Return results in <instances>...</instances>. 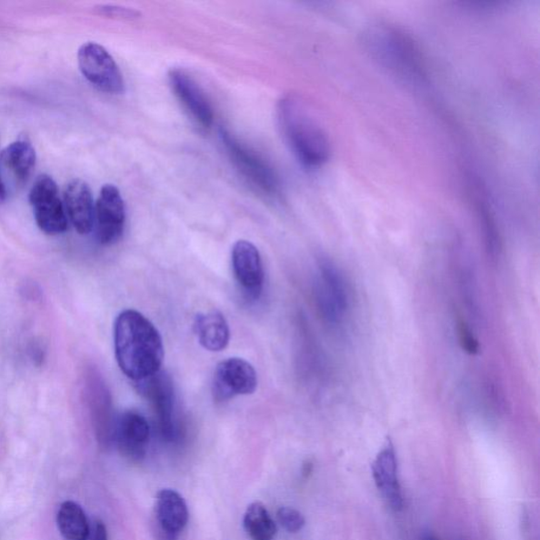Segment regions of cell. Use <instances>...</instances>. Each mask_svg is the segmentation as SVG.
I'll return each mask as SVG.
<instances>
[{"mask_svg": "<svg viewBox=\"0 0 540 540\" xmlns=\"http://www.w3.org/2000/svg\"><path fill=\"white\" fill-rule=\"evenodd\" d=\"M115 357L121 371L134 381L161 372L164 345L155 326L144 315L127 309L115 324Z\"/></svg>", "mask_w": 540, "mask_h": 540, "instance_id": "obj_1", "label": "cell"}, {"mask_svg": "<svg viewBox=\"0 0 540 540\" xmlns=\"http://www.w3.org/2000/svg\"><path fill=\"white\" fill-rule=\"evenodd\" d=\"M361 38L367 54L401 81L412 85L426 82L424 55L406 31L391 23L375 22L366 25Z\"/></svg>", "mask_w": 540, "mask_h": 540, "instance_id": "obj_2", "label": "cell"}, {"mask_svg": "<svg viewBox=\"0 0 540 540\" xmlns=\"http://www.w3.org/2000/svg\"><path fill=\"white\" fill-rule=\"evenodd\" d=\"M278 116L283 135L294 155L309 168L324 166L332 155L326 130L311 105L298 95L282 98Z\"/></svg>", "mask_w": 540, "mask_h": 540, "instance_id": "obj_3", "label": "cell"}, {"mask_svg": "<svg viewBox=\"0 0 540 540\" xmlns=\"http://www.w3.org/2000/svg\"><path fill=\"white\" fill-rule=\"evenodd\" d=\"M220 135L230 160L240 174L262 193L275 195L279 188L278 177L268 163L229 131L223 129Z\"/></svg>", "mask_w": 540, "mask_h": 540, "instance_id": "obj_4", "label": "cell"}, {"mask_svg": "<svg viewBox=\"0 0 540 540\" xmlns=\"http://www.w3.org/2000/svg\"><path fill=\"white\" fill-rule=\"evenodd\" d=\"M29 201L37 226L50 235H61L68 229V219L56 183L47 175H39L33 184Z\"/></svg>", "mask_w": 540, "mask_h": 540, "instance_id": "obj_5", "label": "cell"}, {"mask_svg": "<svg viewBox=\"0 0 540 540\" xmlns=\"http://www.w3.org/2000/svg\"><path fill=\"white\" fill-rule=\"evenodd\" d=\"M78 65L83 75L101 91L121 95L125 91L122 72L103 45L89 42L78 50Z\"/></svg>", "mask_w": 540, "mask_h": 540, "instance_id": "obj_6", "label": "cell"}, {"mask_svg": "<svg viewBox=\"0 0 540 540\" xmlns=\"http://www.w3.org/2000/svg\"><path fill=\"white\" fill-rule=\"evenodd\" d=\"M319 275L317 302L320 312L329 325H338L345 320L350 307L345 276L328 259L320 260Z\"/></svg>", "mask_w": 540, "mask_h": 540, "instance_id": "obj_7", "label": "cell"}, {"mask_svg": "<svg viewBox=\"0 0 540 540\" xmlns=\"http://www.w3.org/2000/svg\"><path fill=\"white\" fill-rule=\"evenodd\" d=\"M136 387L137 391L153 405L163 438L167 441L175 440L177 429L173 380L167 374L159 372L154 376L136 381Z\"/></svg>", "mask_w": 540, "mask_h": 540, "instance_id": "obj_8", "label": "cell"}, {"mask_svg": "<svg viewBox=\"0 0 540 540\" xmlns=\"http://www.w3.org/2000/svg\"><path fill=\"white\" fill-rule=\"evenodd\" d=\"M256 386L258 376L254 366L246 360L229 358L217 365L213 382V395L216 403L252 395Z\"/></svg>", "mask_w": 540, "mask_h": 540, "instance_id": "obj_9", "label": "cell"}, {"mask_svg": "<svg viewBox=\"0 0 540 540\" xmlns=\"http://www.w3.org/2000/svg\"><path fill=\"white\" fill-rule=\"evenodd\" d=\"M126 208L120 190L107 184L101 189L95 204V225L98 242L114 245L124 233Z\"/></svg>", "mask_w": 540, "mask_h": 540, "instance_id": "obj_10", "label": "cell"}, {"mask_svg": "<svg viewBox=\"0 0 540 540\" xmlns=\"http://www.w3.org/2000/svg\"><path fill=\"white\" fill-rule=\"evenodd\" d=\"M232 265L243 294L248 299L258 300L265 285V269L258 248L245 240L236 242L232 250Z\"/></svg>", "mask_w": 540, "mask_h": 540, "instance_id": "obj_11", "label": "cell"}, {"mask_svg": "<svg viewBox=\"0 0 540 540\" xmlns=\"http://www.w3.org/2000/svg\"><path fill=\"white\" fill-rule=\"evenodd\" d=\"M155 516L156 540H177L188 524L186 502L175 490H161L155 499Z\"/></svg>", "mask_w": 540, "mask_h": 540, "instance_id": "obj_12", "label": "cell"}, {"mask_svg": "<svg viewBox=\"0 0 540 540\" xmlns=\"http://www.w3.org/2000/svg\"><path fill=\"white\" fill-rule=\"evenodd\" d=\"M150 426L140 413L125 412L115 420L114 443L124 457L141 461L146 455Z\"/></svg>", "mask_w": 540, "mask_h": 540, "instance_id": "obj_13", "label": "cell"}, {"mask_svg": "<svg viewBox=\"0 0 540 540\" xmlns=\"http://www.w3.org/2000/svg\"><path fill=\"white\" fill-rule=\"evenodd\" d=\"M373 477L390 508L395 512L404 509V495L398 478L396 452L391 440H387L372 465Z\"/></svg>", "mask_w": 540, "mask_h": 540, "instance_id": "obj_14", "label": "cell"}, {"mask_svg": "<svg viewBox=\"0 0 540 540\" xmlns=\"http://www.w3.org/2000/svg\"><path fill=\"white\" fill-rule=\"evenodd\" d=\"M169 80L175 95L194 120L203 128L212 126L214 123L212 105L194 78L184 70L173 69L170 71Z\"/></svg>", "mask_w": 540, "mask_h": 540, "instance_id": "obj_15", "label": "cell"}, {"mask_svg": "<svg viewBox=\"0 0 540 540\" xmlns=\"http://www.w3.org/2000/svg\"><path fill=\"white\" fill-rule=\"evenodd\" d=\"M65 209L76 232L88 235L95 227V205L91 189L82 180L71 181L65 188Z\"/></svg>", "mask_w": 540, "mask_h": 540, "instance_id": "obj_16", "label": "cell"}, {"mask_svg": "<svg viewBox=\"0 0 540 540\" xmlns=\"http://www.w3.org/2000/svg\"><path fill=\"white\" fill-rule=\"evenodd\" d=\"M90 404L94 415L96 436L101 445L114 443L115 420L112 417L111 399L101 379L94 378L89 385Z\"/></svg>", "mask_w": 540, "mask_h": 540, "instance_id": "obj_17", "label": "cell"}, {"mask_svg": "<svg viewBox=\"0 0 540 540\" xmlns=\"http://www.w3.org/2000/svg\"><path fill=\"white\" fill-rule=\"evenodd\" d=\"M194 332L200 345L207 351L221 352L229 344V326L220 312L197 315L194 322Z\"/></svg>", "mask_w": 540, "mask_h": 540, "instance_id": "obj_18", "label": "cell"}, {"mask_svg": "<svg viewBox=\"0 0 540 540\" xmlns=\"http://www.w3.org/2000/svg\"><path fill=\"white\" fill-rule=\"evenodd\" d=\"M2 161L19 182H25L29 179L35 167V150L28 141L19 140L10 144L3 151Z\"/></svg>", "mask_w": 540, "mask_h": 540, "instance_id": "obj_19", "label": "cell"}, {"mask_svg": "<svg viewBox=\"0 0 540 540\" xmlns=\"http://www.w3.org/2000/svg\"><path fill=\"white\" fill-rule=\"evenodd\" d=\"M57 525L65 540H87L90 525L80 505L65 502L57 514Z\"/></svg>", "mask_w": 540, "mask_h": 540, "instance_id": "obj_20", "label": "cell"}, {"mask_svg": "<svg viewBox=\"0 0 540 540\" xmlns=\"http://www.w3.org/2000/svg\"><path fill=\"white\" fill-rule=\"evenodd\" d=\"M244 528L252 540H274L276 535V525L260 502L248 505L244 515Z\"/></svg>", "mask_w": 540, "mask_h": 540, "instance_id": "obj_21", "label": "cell"}, {"mask_svg": "<svg viewBox=\"0 0 540 540\" xmlns=\"http://www.w3.org/2000/svg\"><path fill=\"white\" fill-rule=\"evenodd\" d=\"M475 193L477 194L475 197L477 214L480 224H482L483 226L486 252L493 259H496L499 255L500 249H502V242H500L496 222L495 219H494L489 205H487V203L485 202V197L482 195L480 191V194H478L477 189L475 190Z\"/></svg>", "mask_w": 540, "mask_h": 540, "instance_id": "obj_22", "label": "cell"}, {"mask_svg": "<svg viewBox=\"0 0 540 540\" xmlns=\"http://www.w3.org/2000/svg\"><path fill=\"white\" fill-rule=\"evenodd\" d=\"M279 524L289 533H298L305 525V517L298 510L282 506L276 513Z\"/></svg>", "mask_w": 540, "mask_h": 540, "instance_id": "obj_23", "label": "cell"}, {"mask_svg": "<svg viewBox=\"0 0 540 540\" xmlns=\"http://www.w3.org/2000/svg\"><path fill=\"white\" fill-rule=\"evenodd\" d=\"M457 333L459 344L463 350L469 355H477L479 353V342L463 319L458 321Z\"/></svg>", "mask_w": 540, "mask_h": 540, "instance_id": "obj_24", "label": "cell"}, {"mask_svg": "<svg viewBox=\"0 0 540 540\" xmlns=\"http://www.w3.org/2000/svg\"><path fill=\"white\" fill-rule=\"evenodd\" d=\"M87 540H108L106 525L102 520H95L94 525H90Z\"/></svg>", "mask_w": 540, "mask_h": 540, "instance_id": "obj_25", "label": "cell"}, {"mask_svg": "<svg viewBox=\"0 0 540 540\" xmlns=\"http://www.w3.org/2000/svg\"><path fill=\"white\" fill-rule=\"evenodd\" d=\"M102 11L105 15L115 17L134 18L140 15V13L135 10L118 8V6H103Z\"/></svg>", "mask_w": 540, "mask_h": 540, "instance_id": "obj_26", "label": "cell"}, {"mask_svg": "<svg viewBox=\"0 0 540 540\" xmlns=\"http://www.w3.org/2000/svg\"><path fill=\"white\" fill-rule=\"evenodd\" d=\"M313 467L314 465L312 463H305V465H303V476L308 477L309 475H311L313 472Z\"/></svg>", "mask_w": 540, "mask_h": 540, "instance_id": "obj_27", "label": "cell"}, {"mask_svg": "<svg viewBox=\"0 0 540 540\" xmlns=\"http://www.w3.org/2000/svg\"><path fill=\"white\" fill-rule=\"evenodd\" d=\"M6 191L5 187V184L3 183L2 176H0V203H3L5 200Z\"/></svg>", "mask_w": 540, "mask_h": 540, "instance_id": "obj_28", "label": "cell"}, {"mask_svg": "<svg viewBox=\"0 0 540 540\" xmlns=\"http://www.w3.org/2000/svg\"><path fill=\"white\" fill-rule=\"evenodd\" d=\"M424 540H440L437 536H435L434 535H432V533H429V535H426L424 538Z\"/></svg>", "mask_w": 540, "mask_h": 540, "instance_id": "obj_29", "label": "cell"}]
</instances>
